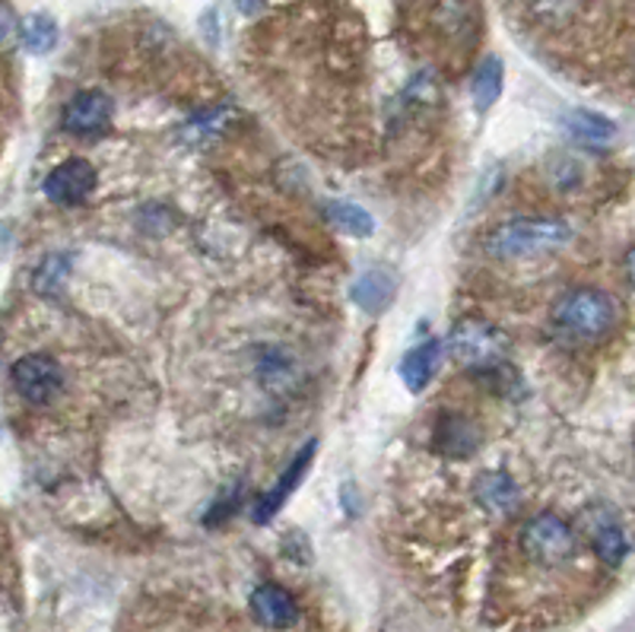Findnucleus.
I'll list each match as a JSON object with an SVG mask.
<instances>
[{
	"label": "nucleus",
	"mask_w": 635,
	"mask_h": 632,
	"mask_svg": "<svg viewBox=\"0 0 635 632\" xmlns=\"http://www.w3.org/2000/svg\"><path fill=\"white\" fill-rule=\"evenodd\" d=\"M626 274H629V284L635 286V248L629 251V258H626Z\"/></svg>",
	"instance_id": "22"
},
{
	"label": "nucleus",
	"mask_w": 635,
	"mask_h": 632,
	"mask_svg": "<svg viewBox=\"0 0 635 632\" xmlns=\"http://www.w3.org/2000/svg\"><path fill=\"white\" fill-rule=\"evenodd\" d=\"M328 217L337 229H344V233H350V236H359V239H366V236H373L375 233V219L369 217L363 207L347 204V200H334L328 207Z\"/></svg>",
	"instance_id": "17"
},
{
	"label": "nucleus",
	"mask_w": 635,
	"mask_h": 632,
	"mask_svg": "<svg viewBox=\"0 0 635 632\" xmlns=\"http://www.w3.org/2000/svg\"><path fill=\"white\" fill-rule=\"evenodd\" d=\"M311 455H315V442H308L306 448L292 458V464H289V471H284V477L274 483V490L270 493H264L261 500L255 502V522L264 524L274 519V512L280 508L286 502V496L296 490V483L302 480V474L308 471V464H311Z\"/></svg>",
	"instance_id": "9"
},
{
	"label": "nucleus",
	"mask_w": 635,
	"mask_h": 632,
	"mask_svg": "<svg viewBox=\"0 0 635 632\" xmlns=\"http://www.w3.org/2000/svg\"><path fill=\"white\" fill-rule=\"evenodd\" d=\"M20 32V26H17V17H13V10L0 0V48L10 42L13 36Z\"/></svg>",
	"instance_id": "20"
},
{
	"label": "nucleus",
	"mask_w": 635,
	"mask_h": 632,
	"mask_svg": "<svg viewBox=\"0 0 635 632\" xmlns=\"http://www.w3.org/2000/svg\"><path fill=\"white\" fill-rule=\"evenodd\" d=\"M438 366V344L436 340H426L419 347L407 349L404 359H400V378L410 392H423L433 378V372Z\"/></svg>",
	"instance_id": "13"
},
{
	"label": "nucleus",
	"mask_w": 635,
	"mask_h": 632,
	"mask_svg": "<svg viewBox=\"0 0 635 632\" xmlns=\"http://www.w3.org/2000/svg\"><path fill=\"white\" fill-rule=\"evenodd\" d=\"M61 121H65V131L77 134V137H96V134L109 131L111 99L99 89H83L67 102Z\"/></svg>",
	"instance_id": "7"
},
{
	"label": "nucleus",
	"mask_w": 635,
	"mask_h": 632,
	"mask_svg": "<svg viewBox=\"0 0 635 632\" xmlns=\"http://www.w3.org/2000/svg\"><path fill=\"white\" fill-rule=\"evenodd\" d=\"M61 385H65V372L51 356L32 353V356H22L13 366V388L20 392L22 401H29L36 407L51 404L61 394Z\"/></svg>",
	"instance_id": "5"
},
{
	"label": "nucleus",
	"mask_w": 635,
	"mask_h": 632,
	"mask_svg": "<svg viewBox=\"0 0 635 632\" xmlns=\"http://www.w3.org/2000/svg\"><path fill=\"white\" fill-rule=\"evenodd\" d=\"M251 611L264 626H292L299 620V608L292 594L280 585H261L251 594Z\"/></svg>",
	"instance_id": "10"
},
{
	"label": "nucleus",
	"mask_w": 635,
	"mask_h": 632,
	"mask_svg": "<svg viewBox=\"0 0 635 632\" xmlns=\"http://www.w3.org/2000/svg\"><path fill=\"white\" fill-rule=\"evenodd\" d=\"M594 553L601 556V563L619 566V563L626 560V553H629V541H626L623 527L614 522L601 524V527L594 531Z\"/></svg>",
	"instance_id": "18"
},
{
	"label": "nucleus",
	"mask_w": 635,
	"mask_h": 632,
	"mask_svg": "<svg viewBox=\"0 0 635 632\" xmlns=\"http://www.w3.org/2000/svg\"><path fill=\"white\" fill-rule=\"evenodd\" d=\"M395 293H397V277L388 270V267H373V270H366L356 286H353V303L363 308V312H385V308L395 303Z\"/></svg>",
	"instance_id": "8"
},
{
	"label": "nucleus",
	"mask_w": 635,
	"mask_h": 632,
	"mask_svg": "<svg viewBox=\"0 0 635 632\" xmlns=\"http://www.w3.org/2000/svg\"><path fill=\"white\" fill-rule=\"evenodd\" d=\"M522 550L537 566H563L575 556L578 537H575L569 522H563L553 512H544V515H534L522 527Z\"/></svg>",
	"instance_id": "4"
},
{
	"label": "nucleus",
	"mask_w": 635,
	"mask_h": 632,
	"mask_svg": "<svg viewBox=\"0 0 635 632\" xmlns=\"http://www.w3.org/2000/svg\"><path fill=\"white\" fill-rule=\"evenodd\" d=\"M99 175L96 166L87 159H65L61 166H54L44 178V197L58 207H77L96 188Z\"/></svg>",
	"instance_id": "6"
},
{
	"label": "nucleus",
	"mask_w": 635,
	"mask_h": 632,
	"mask_svg": "<svg viewBox=\"0 0 635 632\" xmlns=\"http://www.w3.org/2000/svg\"><path fill=\"white\" fill-rule=\"evenodd\" d=\"M65 274H67V258L65 255H54V258H48V261L39 267V274H36V286H39L42 293H51V289H58V286H61Z\"/></svg>",
	"instance_id": "19"
},
{
	"label": "nucleus",
	"mask_w": 635,
	"mask_h": 632,
	"mask_svg": "<svg viewBox=\"0 0 635 632\" xmlns=\"http://www.w3.org/2000/svg\"><path fill=\"white\" fill-rule=\"evenodd\" d=\"M20 42L32 55H48L58 45V22L48 13H32L20 22Z\"/></svg>",
	"instance_id": "16"
},
{
	"label": "nucleus",
	"mask_w": 635,
	"mask_h": 632,
	"mask_svg": "<svg viewBox=\"0 0 635 632\" xmlns=\"http://www.w3.org/2000/svg\"><path fill=\"white\" fill-rule=\"evenodd\" d=\"M452 356L460 366L474 372H496L505 366L508 356V337L496 325L483 322V318H464L455 325L448 337Z\"/></svg>",
	"instance_id": "3"
},
{
	"label": "nucleus",
	"mask_w": 635,
	"mask_h": 632,
	"mask_svg": "<svg viewBox=\"0 0 635 632\" xmlns=\"http://www.w3.org/2000/svg\"><path fill=\"white\" fill-rule=\"evenodd\" d=\"M619 325V303L611 293L578 286L553 308V327L572 344H597Z\"/></svg>",
	"instance_id": "1"
},
{
	"label": "nucleus",
	"mask_w": 635,
	"mask_h": 632,
	"mask_svg": "<svg viewBox=\"0 0 635 632\" xmlns=\"http://www.w3.org/2000/svg\"><path fill=\"white\" fill-rule=\"evenodd\" d=\"M503 80H505V65L496 58V55H489V58H483L480 67H477V73H474V106L480 111H486L499 96H503Z\"/></svg>",
	"instance_id": "14"
},
{
	"label": "nucleus",
	"mask_w": 635,
	"mask_h": 632,
	"mask_svg": "<svg viewBox=\"0 0 635 632\" xmlns=\"http://www.w3.org/2000/svg\"><path fill=\"white\" fill-rule=\"evenodd\" d=\"M563 128L569 131L572 140H578V144H585V147H607L616 137L614 121L588 109L566 111V115H563Z\"/></svg>",
	"instance_id": "11"
},
{
	"label": "nucleus",
	"mask_w": 635,
	"mask_h": 632,
	"mask_svg": "<svg viewBox=\"0 0 635 632\" xmlns=\"http://www.w3.org/2000/svg\"><path fill=\"white\" fill-rule=\"evenodd\" d=\"M236 3H239L241 13H248V17H251V13H258V10H261L264 0H236Z\"/></svg>",
	"instance_id": "21"
},
{
	"label": "nucleus",
	"mask_w": 635,
	"mask_h": 632,
	"mask_svg": "<svg viewBox=\"0 0 635 632\" xmlns=\"http://www.w3.org/2000/svg\"><path fill=\"white\" fill-rule=\"evenodd\" d=\"M477 429L467 423V419H458V416H452V419H445L441 426H438V448L445 452V455H452V458H467L474 448H477Z\"/></svg>",
	"instance_id": "15"
},
{
	"label": "nucleus",
	"mask_w": 635,
	"mask_h": 632,
	"mask_svg": "<svg viewBox=\"0 0 635 632\" xmlns=\"http://www.w3.org/2000/svg\"><path fill=\"white\" fill-rule=\"evenodd\" d=\"M477 500L486 512H493V515H508V512H515L518 508V486H515V480L503 474V471H489V474H483L477 480Z\"/></svg>",
	"instance_id": "12"
},
{
	"label": "nucleus",
	"mask_w": 635,
	"mask_h": 632,
	"mask_svg": "<svg viewBox=\"0 0 635 632\" xmlns=\"http://www.w3.org/2000/svg\"><path fill=\"white\" fill-rule=\"evenodd\" d=\"M572 239L569 223L549 217H522L489 233L486 251L493 258H537L563 248Z\"/></svg>",
	"instance_id": "2"
}]
</instances>
